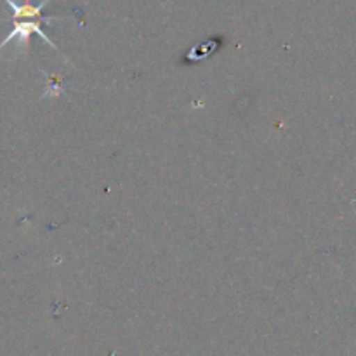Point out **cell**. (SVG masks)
Returning a JSON list of instances; mask_svg holds the SVG:
<instances>
[{"mask_svg": "<svg viewBox=\"0 0 356 356\" xmlns=\"http://www.w3.org/2000/svg\"><path fill=\"white\" fill-rule=\"evenodd\" d=\"M7 6L13 10V30L9 31L6 38L0 42V51H2L6 45H9L10 42H17V47H28V42H30L31 35H37L47 45H51L52 49L58 51V45L54 44V40L49 38V35L42 30V24L44 23H52L56 19H61V17L56 16H44L42 10L47 6L51 0H42L40 3H31V2H16V0H3Z\"/></svg>", "mask_w": 356, "mask_h": 356, "instance_id": "6da1fadb", "label": "cell"}]
</instances>
